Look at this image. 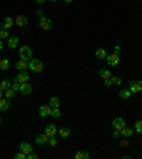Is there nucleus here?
Here are the masks:
<instances>
[{"label": "nucleus", "instance_id": "nucleus-14", "mask_svg": "<svg viewBox=\"0 0 142 159\" xmlns=\"http://www.w3.org/2000/svg\"><path fill=\"white\" fill-rule=\"evenodd\" d=\"M9 107H10V100H7L6 97H4V98H0V112L7 111Z\"/></svg>", "mask_w": 142, "mask_h": 159}, {"label": "nucleus", "instance_id": "nucleus-11", "mask_svg": "<svg viewBox=\"0 0 142 159\" xmlns=\"http://www.w3.org/2000/svg\"><path fill=\"white\" fill-rule=\"evenodd\" d=\"M14 24H17L19 27H26L29 24V20H27L26 16H17L14 20Z\"/></svg>", "mask_w": 142, "mask_h": 159}, {"label": "nucleus", "instance_id": "nucleus-23", "mask_svg": "<svg viewBox=\"0 0 142 159\" xmlns=\"http://www.w3.org/2000/svg\"><path fill=\"white\" fill-rule=\"evenodd\" d=\"M100 77L102 80H108V78H111V71L108 68H101L100 70Z\"/></svg>", "mask_w": 142, "mask_h": 159}, {"label": "nucleus", "instance_id": "nucleus-30", "mask_svg": "<svg viewBox=\"0 0 142 159\" xmlns=\"http://www.w3.org/2000/svg\"><path fill=\"white\" fill-rule=\"evenodd\" d=\"M48 145H50V147H56V145H57V138H56L54 135L48 138Z\"/></svg>", "mask_w": 142, "mask_h": 159}, {"label": "nucleus", "instance_id": "nucleus-25", "mask_svg": "<svg viewBox=\"0 0 142 159\" xmlns=\"http://www.w3.org/2000/svg\"><path fill=\"white\" fill-rule=\"evenodd\" d=\"M9 67H10V61L7 58H1L0 60V70H9Z\"/></svg>", "mask_w": 142, "mask_h": 159}, {"label": "nucleus", "instance_id": "nucleus-16", "mask_svg": "<svg viewBox=\"0 0 142 159\" xmlns=\"http://www.w3.org/2000/svg\"><path fill=\"white\" fill-rule=\"evenodd\" d=\"M132 134H134V129L127 127V125L121 129V136H124V138H129V136H132Z\"/></svg>", "mask_w": 142, "mask_h": 159}, {"label": "nucleus", "instance_id": "nucleus-22", "mask_svg": "<svg viewBox=\"0 0 142 159\" xmlns=\"http://www.w3.org/2000/svg\"><path fill=\"white\" fill-rule=\"evenodd\" d=\"M10 87H12V83H10L9 78H4V80L0 83V89H1V91H6V89H9Z\"/></svg>", "mask_w": 142, "mask_h": 159}, {"label": "nucleus", "instance_id": "nucleus-46", "mask_svg": "<svg viewBox=\"0 0 142 159\" xmlns=\"http://www.w3.org/2000/svg\"><path fill=\"white\" fill-rule=\"evenodd\" d=\"M0 30H1V27H0Z\"/></svg>", "mask_w": 142, "mask_h": 159}, {"label": "nucleus", "instance_id": "nucleus-7", "mask_svg": "<svg viewBox=\"0 0 142 159\" xmlns=\"http://www.w3.org/2000/svg\"><path fill=\"white\" fill-rule=\"evenodd\" d=\"M29 78H30V75H29L27 70H24V71H20L19 74H17V77L14 78V81H19L20 84H23V83H27Z\"/></svg>", "mask_w": 142, "mask_h": 159}, {"label": "nucleus", "instance_id": "nucleus-38", "mask_svg": "<svg viewBox=\"0 0 142 159\" xmlns=\"http://www.w3.org/2000/svg\"><path fill=\"white\" fill-rule=\"evenodd\" d=\"M104 83H105V87H111V85H112V83H111V78H108V80H104Z\"/></svg>", "mask_w": 142, "mask_h": 159}, {"label": "nucleus", "instance_id": "nucleus-3", "mask_svg": "<svg viewBox=\"0 0 142 159\" xmlns=\"http://www.w3.org/2000/svg\"><path fill=\"white\" fill-rule=\"evenodd\" d=\"M128 88H129V91H131L132 94H138V92H141V91H142V81H141V80L131 81Z\"/></svg>", "mask_w": 142, "mask_h": 159}, {"label": "nucleus", "instance_id": "nucleus-1", "mask_svg": "<svg viewBox=\"0 0 142 159\" xmlns=\"http://www.w3.org/2000/svg\"><path fill=\"white\" fill-rule=\"evenodd\" d=\"M19 57H20V60L30 61L33 58V50L29 47V45H21L19 48Z\"/></svg>", "mask_w": 142, "mask_h": 159}, {"label": "nucleus", "instance_id": "nucleus-18", "mask_svg": "<svg viewBox=\"0 0 142 159\" xmlns=\"http://www.w3.org/2000/svg\"><path fill=\"white\" fill-rule=\"evenodd\" d=\"M107 56H108V53H107L105 48H97V51H95V57H97L98 60H105Z\"/></svg>", "mask_w": 142, "mask_h": 159}, {"label": "nucleus", "instance_id": "nucleus-32", "mask_svg": "<svg viewBox=\"0 0 142 159\" xmlns=\"http://www.w3.org/2000/svg\"><path fill=\"white\" fill-rule=\"evenodd\" d=\"M0 37H1V40H3V38H9V37H10L6 29H1V30H0Z\"/></svg>", "mask_w": 142, "mask_h": 159}, {"label": "nucleus", "instance_id": "nucleus-33", "mask_svg": "<svg viewBox=\"0 0 142 159\" xmlns=\"http://www.w3.org/2000/svg\"><path fill=\"white\" fill-rule=\"evenodd\" d=\"M20 85H21V84H20L19 81H14V83H12V87H10V88L14 89V91H20Z\"/></svg>", "mask_w": 142, "mask_h": 159}, {"label": "nucleus", "instance_id": "nucleus-39", "mask_svg": "<svg viewBox=\"0 0 142 159\" xmlns=\"http://www.w3.org/2000/svg\"><path fill=\"white\" fill-rule=\"evenodd\" d=\"M119 136H121V131H116L115 129V131H114V138L116 139V138H119Z\"/></svg>", "mask_w": 142, "mask_h": 159}, {"label": "nucleus", "instance_id": "nucleus-5", "mask_svg": "<svg viewBox=\"0 0 142 159\" xmlns=\"http://www.w3.org/2000/svg\"><path fill=\"white\" fill-rule=\"evenodd\" d=\"M107 64L111 65V67H115L119 64V54H115V53H112V54H108L107 56Z\"/></svg>", "mask_w": 142, "mask_h": 159}, {"label": "nucleus", "instance_id": "nucleus-9", "mask_svg": "<svg viewBox=\"0 0 142 159\" xmlns=\"http://www.w3.org/2000/svg\"><path fill=\"white\" fill-rule=\"evenodd\" d=\"M39 114L41 118H47L48 115H51V107L50 105H41L39 109Z\"/></svg>", "mask_w": 142, "mask_h": 159}, {"label": "nucleus", "instance_id": "nucleus-37", "mask_svg": "<svg viewBox=\"0 0 142 159\" xmlns=\"http://www.w3.org/2000/svg\"><path fill=\"white\" fill-rule=\"evenodd\" d=\"M36 16L39 17V20L41 19V17H44V14H43V10H37V12H36Z\"/></svg>", "mask_w": 142, "mask_h": 159}, {"label": "nucleus", "instance_id": "nucleus-19", "mask_svg": "<svg viewBox=\"0 0 142 159\" xmlns=\"http://www.w3.org/2000/svg\"><path fill=\"white\" fill-rule=\"evenodd\" d=\"M17 44H19V38H17V37L12 36V37L7 38V45H9L10 48H16V47H17Z\"/></svg>", "mask_w": 142, "mask_h": 159}, {"label": "nucleus", "instance_id": "nucleus-20", "mask_svg": "<svg viewBox=\"0 0 142 159\" xmlns=\"http://www.w3.org/2000/svg\"><path fill=\"white\" fill-rule=\"evenodd\" d=\"M48 105L51 108H60V98L58 97H51L50 101H48Z\"/></svg>", "mask_w": 142, "mask_h": 159}, {"label": "nucleus", "instance_id": "nucleus-2", "mask_svg": "<svg viewBox=\"0 0 142 159\" xmlns=\"http://www.w3.org/2000/svg\"><path fill=\"white\" fill-rule=\"evenodd\" d=\"M44 68V65H43V61L39 60V58H31L30 61H29V70L34 71V73H41Z\"/></svg>", "mask_w": 142, "mask_h": 159}, {"label": "nucleus", "instance_id": "nucleus-13", "mask_svg": "<svg viewBox=\"0 0 142 159\" xmlns=\"http://www.w3.org/2000/svg\"><path fill=\"white\" fill-rule=\"evenodd\" d=\"M14 68H17L19 71H24L29 68V61H24V60H20L14 64Z\"/></svg>", "mask_w": 142, "mask_h": 159}, {"label": "nucleus", "instance_id": "nucleus-27", "mask_svg": "<svg viewBox=\"0 0 142 159\" xmlns=\"http://www.w3.org/2000/svg\"><path fill=\"white\" fill-rule=\"evenodd\" d=\"M14 95H16V91H14V89L9 88V89H6V91H4V97H6L7 100H13Z\"/></svg>", "mask_w": 142, "mask_h": 159}, {"label": "nucleus", "instance_id": "nucleus-6", "mask_svg": "<svg viewBox=\"0 0 142 159\" xmlns=\"http://www.w3.org/2000/svg\"><path fill=\"white\" fill-rule=\"evenodd\" d=\"M125 125H127V124L124 121V118H121V117H116L115 119L112 121V127H114V129H116V131H121Z\"/></svg>", "mask_w": 142, "mask_h": 159}, {"label": "nucleus", "instance_id": "nucleus-35", "mask_svg": "<svg viewBox=\"0 0 142 159\" xmlns=\"http://www.w3.org/2000/svg\"><path fill=\"white\" fill-rule=\"evenodd\" d=\"M26 156H27V159H37V155H36V153H34V152L27 153Z\"/></svg>", "mask_w": 142, "mask_h": 159}, {"label": "nucleus", "instance_id": "nucleus-4", "mask_svg": "<svg viewBox=\"0 0 142 159\" xmlns=\"http://www.w3.org/2000/svg\"><path fill=\"white\" fill-rule=\"evenodd\" d=\"M39 24L43 30L48 32V30H51L53 29V20L48 19V17H41V19L39 20Z\"/></svg>", "mask_w": 142, "mask_h": 159}, {"label": "nucleus", "instance_id": "nucleus-36", "mask_svg": "<svg viewBox=\"0 0 142 159\" xmlns=\"http://www.w3.org/2000/svg\"><path fill=\"white\" fill-rule=\"evenodd\" d=\"M121 50H122V48H121L119 45H114V53H115V54H119Z\"/></svg>", "mask_w": 142, "mask_h": 159}, {"label": "nucleus", "instance_id": "nucleus-45", "mask_svg": "<svg viewBox=\"0 0 142 159\" xmlns=\"http://www.w3.org/2000/svg\"><path fill=\"white\" fill-rule=\"evenodd\" d=\"M0 124H1V117H0Z\"/></svg>", "mask_w": 142, "mask_h": 159}, {"label": "nucleus", "instance_id": "nucleus-47", "mask_svg": "<svg viewBox=\"0 0 142 159\" xmlns=\"http://www.w3.org/2000/svg\"><path fill=\"white\" fill-rule=\"evenodd\" d=\"M0 71H1V70H0Z\"/></svg>", "mask_w": 142, "mask_h": 159}, {"label": "nucleus", "instance_id": "nucleus-41", "mask_svg": "<svg viewBox=\"0 0 142 159\" xmlns=\"http://www.w3.org/2000/svg\"><path fill=\"white\" fill-rule=\"evenodd\" d=\"M3 48V40H0V50Z\"/></svg>", "mask_w": 142, "mask_h": 159}, {"label": "nucleus", "instance_id": "nucleus-24", "mask_svg": "<svg viewBox=\"0 0 142 159\" xmlns=\"http://www.w3.org/2000/svg\"><path fill=\"white\" fill-rule=\"evenodd\" d=\"M13 24H14V20L12 17H6V19L3 20V29H6V30H9Z\"/></svg>", "mask_w": 142, "mask_h": 159}, {"label": "nucleus", "instance_id": "nucleus-10", "mask_svg": "<svg viewBox=\"0 0 142 159\" xmlns=\"http://www.w3.org/2000/svg\"><path fill=\"white\" fill-rule=\"evenodd\" d=\"M20 92L24 94V95H30V94L33 92V87L29 83H23L21 85H20Z\"/></svg>", "mask_w": 142, "mask_h": 159}, {"label": "nucleus", "instance_id": "nucleus-42", "mask_svg": "<svg viewBox=\"0 0 142 159\" xmlns=\"http://www.w3.org/2000/svg\"><path fill=\"white\" fill-rule=\"evenodd\" d=\"M3 94H4V91H1V89H0V98H3Z\"/></svg>", "mask_w": 142, "mask_h": 159}, {"label": "nucleus", "instance_id": "nucleus-29", "mask_svg": "<svg viewBox=\"0 0 142 159\" xmlns=\"http://www.w3.org/2000/svg\"><path fill=\"white\" fill-rule=\"evenodd\" d=\"M111 83H112V85H119L122 83V80L119 77H111Z\"/></svg>", "mask_w": 142, "mask_h": 159}, {"label": "nucleus", "instance_id": "nucleus-40", "mask_svg": "<svg viewBox=\"0 0 142 159\" xmlns=\"http://www.w3.org/2000/svg\"><path fill=\"white\" fill-rule=\"evenodd\" d=\"M36 1H37V3H39V4H43V3H44L45 0H36Z\"/></svg>", "mask_w": 142, "mask_h": 159}, {"label": "nucleus", "instance_id": "nucleus-43", "mask_svg": "<svg viewBox=\"0 0 142 159\" xmlns=\"http://www.w3.org/2000/svg\"><path fill=\"white\" fill-rule=\"evenodd\" d=\"M64 3H72V0H63Z\"/></svg>", "mask_w": 142, "mask_h": 159}, {"label": "nucleus", "instance_id": "nucleus-15", "mask_svg": "<svg viewBox=\"0 0 142 159\" xmlns=\"http://www.w3.org/2000/svg\"><path fill=\"white\" fill-rule=\"evenodd\" d=\"M57 127L54 125V124H48L47 127H45V134L48 135V136H53V135L57 134Z\"/></svg>", "mask_w": 142, "mask_h": 159}, {"label": "nucleus", "instance_id": "nucleus-17", "mask_svg": "<svg viewBox=\"0 0 142 159\" xmlns=\"http://www.w3.org/2000/svg\"><path fill=\"white\" fill-rule=\"evenodd\" d=\"M118 95H119V98H122V100H129L131 95H132V92L129 91V88H124L118 92Z\"/></svg>", "mask_w": 142, "mask_h": 159}, {"label": "nucleus", "instance_id": "nucleus-34", "mask_svg": "<svg viewBox=\"0 0 142 159\" xmlns=\"http://www.w3.org/2000/svg\"><path fill=\"white\" fill-rule=\"evenodd\" d=\"M14 159H27V156H26V153H23L21 151H20L19 153L14 155Z\"/></svg>", "mask_w": 142, "mask_h": 159}, {"label": "nucleus", "instance_id": "nucleus-8", "mask_svg": "<svg viewBox=\"0 0 142 159\" xmlns=\"http://www.w3.org/2000/svg\"><path fill=\"white\" fill-rule=\"evenodd\" d=\"M48 138H50V136L45 134V132H44V134H41V135H37V136H36V144H37V145H40V147L47 145V144H48Z\"/></svg>", "mask_w": 142, "mask_h": 159}, {"label": "nucleus", "instance_id": "nucleus-21", "mask_svg": "<svg viewBox=\"0 0 142 159\" xmlns=\"http://www.w3.org/2000/svg\"><path fill=\"white\" fill-rule=\"evenodd\" d=\"M58 134H60V136H61V138H68V136H70V134H71V129L70 128H60V131H57Z\"/></svg>", "mask_w": 142, "mask_h": 159}, {"label": "nucleus", "instance_id": "nucleus-12", "mask_svg": "<svg viewBox=\"0 0 142 159\" xmlns=\"http://www.w3.org/2000/svg\"><path fill=\"white\" fill-rule=\"evenodd\" d=\"M19 149L23 153H30V152H33V147L30 145V144H27V142H21L19 145Z\"/></svg>", "mask_w": 142, "mask_h": 159}, {"label": "nucleus", "instance_id": "nucleus-26", "mask_svg": "<svg viewBox=\"0 0 142 159\" xmlns=\"http://www.w3.org/2000/svg\"><path fill=\"white\" fill-rule=\"evenodd\" d=\"M75 159H88L90 158V153L88 152H84V151H78L75 155H74Z\"/></svg>", "mask_w": 142, "mask_h": 159}, {"label": "nucleus", "instance_id": "nucleus-28", "mask_svg": "<svg viewBox=\"0 0 142 159\" xmlns=\"http://www.w3.org/2000/svg\"><path fill=\"white\" fill-rule=\"evenodd\" d=\"M60 115H61L60 108H51V117L53 118H60Z\"/></svg>", "mask_w": 142, "mask_h": 159}, {"label": "nucleus", "instance_id": "nucleus-31", "mask_svg": "<svg viewBox=\"0 0 142 159\" xmlns=\"http://www.w3.org/2000/svg\"><path fill=\"white\" fill-rule=\"evenodd\" d=\"M135 131L138 132V134H142V121L135 122Z\"/></svg>", "mask_w": 142, "mask_h": 159}, {"label": "nucleus", "instance_id": "nucleus-44", "mask_svg": "<svg viewBox=\"0 0 142 159\" xmlns=\"http://www.w3.org/2000/svg\"><path fill=\"white\" fill-rule=\"evenodd\" d=\"M48 1H51V3H56V1H58V0H48Z\"/></svg>", "mask_w": 142, "mask_h": 159}]
</instances>
